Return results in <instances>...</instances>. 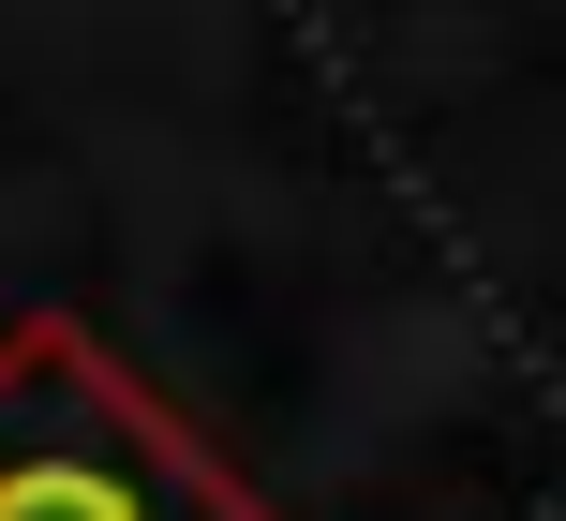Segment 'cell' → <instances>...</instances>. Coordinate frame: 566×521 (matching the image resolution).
Returning <instances> with one entry per match:
<instances>
[{
    "mask_svg": "<svg viewBox=\"0 0 566 521\" xmlns=\"http://www.w3.org/2000/svg\"><path fill=\"white\" fill-rule=\"evenodd\" d=\"M0 521H239L75 343L0 358Z\"/></svg>",
    "mask_w": 566,
    "mask_h": 521,
    "instance_id": "cell-1",
    "label": "cell"
}]
</instances>
